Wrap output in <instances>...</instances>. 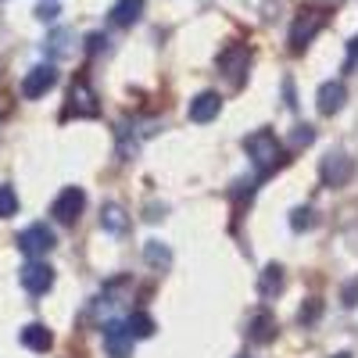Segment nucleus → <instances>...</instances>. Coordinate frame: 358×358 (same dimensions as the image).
Returning a JSON list of instances; mask_svg holds the SVG:
<instances>
[{
    "label": "nucleus",
    "instance_id": "7",
    "mask_svg": "<svg viewBox=\"0 0 358 358\" xmlns=\"http://www.w3.org/2000/svg\"><path fill=\"white\" fill-rule=\"evenodd\" d=\"M319 176H322V187H348L351 176H355V158H348V155H326L322 165H319Z\"/></svg>",
    "mask_w": 358,
    "mask_h": 358
},
{
    "label": "nucleus",
    "instance_id": "29",
    "mask_svg": "<svg viewBox=\"0 0 358 358\" xmlns=\"http://www.w3.org/2000/svg\"><path fill=\"white\" fill-rule=\"evenodd\" d=\"M334 358H351V355H348V351H341V355H334Z\"/></svg>",
    "mask_w": 358,
    "mask_h": 358
},
{
    "label": "nucleus",
    "instance_id": "15",
    "mask_svg": "<svg viewBox=\"0 0 358 358\" xmlns=\"http://www.w3.org/2000/svg\"><path fill=\"white\" fill-rule=\"evenodd\" d=\"M22 344H25L29 351H50V344H54V334L47 330L43 322H29L25 330H22Z\"/></svg>",
    "mask_w": 358,
    "mask_h": 358
},
{
    "label": "nucleus",
    "instance_id": "12",
    "mask_svg": "<svg viewBox=\"0 0 358 358\" xmlns=\"http://www.w3.org/2000/svg\"><path fill=\"white\" fill-rule=\"evenodd\" d=\"M276 330H280V326H276V315L273 312H255L251 319H248V337L255 341V344H268V341H276Z\"/></svg>",
    "mask_w": 358,
    "mask_h": 358
},
{
    "label": "nucleus",
    "instance_id": "27",
    "mask_svg": "<svg viewBox=\"0 0 358 358\" xmlns=\"http://www.w3.org/2000/svg\"><path fill=\"white\" fill-rule=\"evenodd\" d=\"M344 305H348V308H355V305H358V283L344 287Z\"/></svg>",
    "mask_w": 358,
    "mask_h": 358
},
{
    "label": "nucleus",
    "instance_id": "30",
    "mask_svg": "<svg viewBox=\"0 0 358 358\" xmlns=\"http://www.w3.org/2000/svg\"><path fill=\"white\" fill-rule=\"evenodd\" d=\"M241 358H248V355H241Z\"/></svg>",
    "mask_w": 358,
    "mask_h": 358
},
{
    "label": "nucleus",
    "instance_id": "13",
    "mask_svg": "<svg viewBox=\"0 0 358 358\" xmlns=\"http://www.w3.org/2000/svg\"><path fill=\"white\" fill-rule=\"evenodd\" d=\"M344 101H348L344 83H322V86H319V97H315L319 115H337V111L344 108Z\"/></svg>",
    "mask_w": 358,
    "mask_h": 358
},
{
    "label": "nucleus",
    "instance_id": "5",
    "mask_svg": "<svg viewBox=\"0 0 358 358\" xmlns=\"http://www.w3.org/2000/svg\"><path fill=\"white\" fill-rule=\"evenodd\" d=\"M83 208H86V194L79 190V187H65L62 194L54 197V204H50V215L62 222V226H76L79 222V215H83Z\"/></svg>",
    "mask_w": 358,
    "mask_h": 358
},
{
    "label": "nucleus",
    "instance_id": "22",
    "mask_svg": "<svg viewBox=\"0 0 358 358\" xmlns=\"http://www.w3.org/2000/svg\"><path fill=\"white\" fill-rule=\"evenodd\" d=\"M69 40H72V33H69V29H62V33H54V36L47 40V50H50L54 57H65V54H69Z\"/></svg>",
    "mask_w": 358,
    "mask_h": 358
},
{
    "label": "nucleus",
    "instance_id": "2",
    "mask_svg": "<svg viewBox=\"0 0 358 358\" xmlns=\"http://www.w3.org/2000/svg\"><path fill=\"white\" fill-rule=\"evenodd\" d=\"M101 115V104H97V94L86 79H76L72 90H69V104L62 111V118H97Z\"/></svg>",
    "mask_w": 358,
    "mask_h": 358
},
{
    "label": "nucleus",
    "instance_id": "28",
    "mask_svg": "<svg viewBox=\"0 0 358 358\" xmlns=\"http://www.w3.org/2000/svg\"><path fill=\"white\" fill-rule=\"evenodd\" d=\"M36 18H40V22H54V18H57V8H54V4H43V8L36 11Z\"/></svg>",
    "mask_w": 358,
    "mask_h": 358
},
{
    "label": "nucleus",
    "instance_id": "19",
    "mask_svg": "<svg viewBox=\"0 0 358 358\" xmlns=\"http://www.w3.org/2000/svg\"><path fill=\"white\" fill-rule=\"evenodd\" d=\"M143 258H147V265H155V268H169L172 265V251L162 241H147L143 244Z\"/></svg>",
    "mask_w": 358,
    "mask_h": 358
},
{
    "label": "nucleus",
    "instance_id": "24",
    "mask_svg": "<svg viewBox=\"0 0 358 358\" xmlns=\"http://www.w3.org/2000/svg\"><path fill=\"white\" fill-rule=\"evenodd\" d=\"M315 140V129L312 126H294V133H290V147H308Z\"/></svg>",
    "mask_w": 358,
    "mask_h": 358
},
{
    "label": "nucleus",
    "instance_id": "1",
    "mask_svg": "<svg viewBox=\"0 0 358 358\" xmlns=\"http://www.w3.org/2000/svg\"><path fill=\"white\" fill-rule=\"evenodd\" d=\"M244 151L255 162L258 176H268L276 165H283V143L276 140V133H268V129H255L251 136H244Z\"/></svg>",
    "mask_w": 358,
    "mask_h": 358
},
{
    "label": "nucleus",
    "instance_id": "4",
    "mask_svg": "<svg viewBox=\"0 0 358 358\" xmlns=\"http://www.w3.org/2000/svg\"><path fill=\"white\" fill-rule=\"evenodd\" d=\"M54 229L47 226V222H33V226H25L22 233H18V251L25 255V258H43V255H50L54 251Z\"/></svg>",
    "mask_w": 358,
    "mask_h": 358
},
{
    "label": "nucleus",
    "instance_id": "10",
    "mask_svg": "<svg viewBox=\"0 0 358 358\" xmlns=\"http://www.w3.org/2000/svg\"><path fill=\"white\" fill-rule=\"evenodd\" d=\"M54 83H57V72H54L50 65H36L33 72H29V76L22 79V97L36 101V97H43V94H47V90H54Z\"/></svg>",
    "mask_w": 358,
    "mask_h": 358
},
{
    "label": "nucleus",
    "instance_id": "23",
    "mask_svg": "<svg viewBox=\"0 0 358 358\" xmlns=\"http://www.w3.org/2000/svg\"><path fill=\"white\" fill-rule=\"evenodd\" d=\"M319 315H322V301H308V305H301V312H297V322H301V326H312Z\"/></svg>",
    "mask_w": 358,
    "mask_h": 358
},
{
    "label": "nucleus",
    "instance_id": "25",
    "mask_svg": "<svg viewBox=\"0 0 358 358\" xmlns=\"http://www.w3.org/2000/svg\"><path fill=\"white\" fill-rule=\"evenodd\" d=\"M86 50H90V54L108 50V36H104V33H90V36H86Z\"/></svg>",
    "mask_w": 358,
    "mask_h": 358
},
{
    "label": "nucleus",
    "instance_id": "6",
    "mask_svg": "<svg viewBox=\"0 0 358 358\" xmlns=\"http://www.w3.org/2000/svg\"><path fill=\"white\" fill-rule=\"evenodd\" d=\"M101 337H104L108 358H133V337H129V330H126V322L108 319V322L101 326Z\"/></svg>",
    "mask_w": 358,
    "mask_h": 358
},
{
    "label": "nucleus",
    "instance_id": "11",
    "mask_svg": "<svg viewBox=\"0 0 358 358\" xmlns=\"http://www.w3.org/2000/svg\"><path fill=\"white\" fill-rule=\"evenodd\" d=\"M219 108H222V97L215 94V90H204V94H197L194 101H190V122H212V118L219 115Z\"/></svg>",
    "mask_w": 358,
    "mask_h": 358
},
{
    "label": "nucleus",
    "instance_id": "21",
    "mask_svg": "<svg viewBox=\"0 0 358 358\" xmlns=\"http://www.w3.org/2000/svg\"><path fill=\"white\" fill-rule=\"evenodd\" d=\"M18 212V194L11 187H0V219H11Z\"/></svg>",
    "mask_w": 358,
    "mask_h": 358
},
{
    "label": "nucleus",
    "instance_id": "17",
    "mask_svg": "<svg viewBox=\"0 0 358 358\" xmlns=\"http://www.w3.org/2000/svg\"><path fill=\"white\" fill-rule=\"evenodd\" d=\"M283 290V265H265L262 280H258V294L262 297H276Z\"/></svg>",
    "mask_w": 358,
    "mask_h": 358
},
{
    "label": "nucleus",
    "instance_id": "3",
    "mask_svg": "<svg viewBox=\"0 0 358 358\" xmlns=\"http://www.w3.org/2000/svg\"><path fill=\"white\" fill-rule=\"evenodd\" d=\"M322 22H326V15H322L319 8H301V11H297V18H294V25H290V50L301 54V50L315 40V33L322 29Z\"/></svg>",
    "mask_w": 358,
    "mask_h": 358
},
{
    "label": "nucleus",
    "instance_id": "16",
    "mask_svg": "<svg viewBox=\"0 0 358 358\" xmlns=\"http://www.w3.org/2000/svg\"><path fill=\"white\" fill-rule=\"evenodd\" d=\"M126 330H129L133 341H147V337H155L158 326H155V319L147 315V312H129L126 315Z\"/></svg>",
    "mask_w": 358,
    "mask_h": 358
},
{
    "label": "nucleus",
    "instance_id": "18",
    "mask_svg": "<svg viewBox=\"0 0 358 358\" xmlns=\"http://www.w3.org/2000/svg\"><path fill=\"white\" fill-rule=\"evenodd\" d=\"M101 226H104L108 233H126V226H129L126 208H122V204H104V208H101Z\"/></svg>",
    "mask_w": 358,
    "mask_h": 358
},
{
    "label": "nucleus",
    "instance_id": "8",
    "mask_svg": "<svg viewBox=\"0 0 358 358\" xmlns=\"http://www.w3.org/2000/svg\"><path fill=\"white\" fill-rule=\"evenodd\" d=\"M18 280H22V287L29 294H47L54 287V268L43 258H29V265L18 273Z\"/></svg>",
    "mask_w": 358,
    "mask_h": 358
},
{
    "label": "nucleus",
    "instance_id": "20",
    "mask_svg": "<svg viewBox=\"0 0 358 358\" xmlns=\"http://www.w3.org/2000/svg\"><path fill=\"white\" fill-rule=\"evenodd\" d=\"M312 226H315L312 208H294V212H290V229H294V233H305V229H312Z\"/></svg>",
    "mask_w": 358,
    "mask_h": 358
},
{
    "label": "nucleus",
    "instance_id": "26",
    "mask_svg": "<svg viewBox=\"0 0 358 358\" xmlns=\"http://www.w3.org/2000/svg\"><path fill=\"white\" fill-rule=\"evenodd\" d=\"M355 65H358V36H355V40H351V43H348V62H344V69H348V72H351V69H355Z\"/></svg>",
    "mask_w": 358,
    "mask_h": 358
},
{
    "label": "nucleus",
    "instance_id": "9",
    "mask_svg": "<svg viewBox=\"0 0 358 358\" xmlns=\"http://www.w3.org/2000/svg\"><path fill=\"white\" fill-rule=\"evenodd\" d=\"M248 65H251V50H248V47H241V43H233L229 50H222V54H219V69L229 76V83H233V86H241V79H244Z\"/></svg>",
    "mask_w": 358,
    "mask_h": 358
},
{
    "label": "nucleus",
    "instance_id": "14",
    "mask_svg": "<svg viewBox=\"0 0 358 358\" xmlns=\"http://www.w3.org/2000/svg\"><path fill=\"white\" fill-rule=\"evenodd\" d=\"M140 15H143V0H115L111 11H108L111 25H118V29L136 25V22H140Z\"/></svg>",
    "mask_w": 358,
    "mask_h": 358
}]
</instances>
